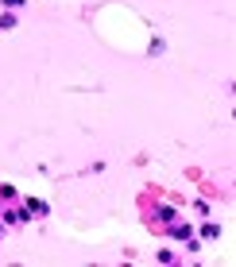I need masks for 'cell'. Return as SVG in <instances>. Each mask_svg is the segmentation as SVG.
Wrapping results in <instances>:
<instances>
[{"label": "cell", "mask_w": 236, "mask_h": 267, "mask_svg": "<svg viewBox=\"0 0 236 267\" xmlns=\"http://www.w3.org/2000/svg\"><path fill=\"white\" fill-rule=\"evenodd\" d=\"M4 8H24V0H0Z\"/></svg>", "instance_id": "5"}, {"label": "cell", "mask_w": 236, "mask_h": 267, "mask_svg": "<svg viewBox=\"0 0 236 267\" xmlns=\"http://www.w3.org/2000/svg\"><path fill=\"white\" fill-rule=\"evenodd\" d=\"M202 236H206V240H217V236H221V224H213V221H209L206 228H202Z\"/></svg>", "instance_id": "3"}, {"label": "cell", "mask_w": 236, "mask_h": 267, "mask_svg": "<svg viewBox=\"0 0 236 267\" xmlns=\"http://www.w3.org/2000/svg\"><path fill=\"white\" fill-rule=\"evenodd\" d=\"M0 202H16V190H12V186H0Z\"/></svg>", "instance_id": "4"}, {"label": "cell", "mask_w": 236, "mask_h": 267, "mask_svg": "<svg viewBox=\"0 0 236 267\" xmlns=\"http://www.w3.org/2000/svg\"><path fill=\"white\" fill-rule=\"evenodd\" d=\"M28 217H31L28 209H24V206H16V209H8V213H4L0 221H8V224H24V221H28Z\"/></svg>", "instance_id": "1"}, {"label": "cell", "mask_w": 236, "mask_h": 267, "mask_svg": "<svg viewBox=\"0 0 236 267\" xmlns=\"http://www.w3.org/2000/svg\"><path fill=\"white\" fill-rule=\"evenodd\" d=\"M0 236H4V224H0Z\"/></svg>", "instance_id": "6"}, {"label": "cell", "mask_w": 236, "mask_h": 267, "mask_svg": "<svg viewBox=\"0 0 236 267\" xmlns=\"http://www.w3.org/2000/svg\"><path fill=\"white\" fill-rule=\"evenodd\" d=\"M24 209H28L31 217H35V213L43 217V213H46V202H35V198H28V202H24Z\"/></svg>", "instance_id": "2"}, {"label": "cell", "mask_w": 236, "mask_h": 267, "mask_svg": "<svg viewBox=\"0 0 236 267\" xmlns=\"http://www.w3.org/2000/svg\"><path fill=\"white\" fill-rule=\"evenodd\" d=\"M0 213H4V206H0Z\"/></svg>", "instance_id": "7"}]
</instances>
